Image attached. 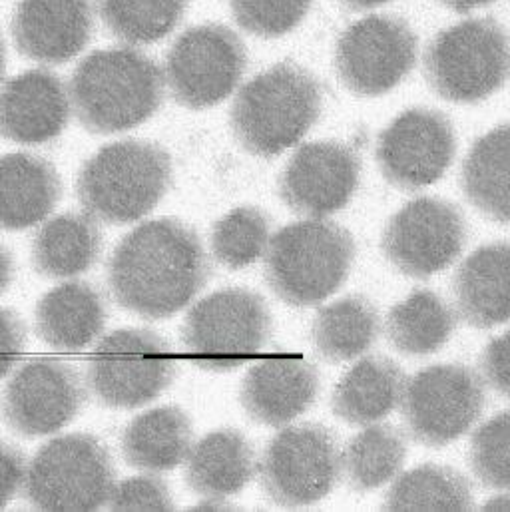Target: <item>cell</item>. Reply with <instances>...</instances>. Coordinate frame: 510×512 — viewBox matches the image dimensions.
<instances>
[{"instance_id": "cell-1", "label": "cell", "mask_w": 510, "mask_h": 512, "mask_svg": "<svg viewBox=\"0 0 510 512\" xmlns=\"http://www.w3.org/2000/svg\"><path fill=\"white\" fill-rule=\"evenodd\" d=\"M114 301L144 317L168 319L208 283L212 263L200 236L180 220H152L132 230L108 261Z\"/></svg>"}, {"instance_id": "cell-2", "label": "cell", "mask_w": 510, "mask_h": 512, "mask_svg": "<svg viewBox=\"0 0 510 512\" xmlns=\"http://www.w3.org/2000/svg\"><path fill=\"white\" fill-rule=\"evenodd\" d=\"M164 86V74L150 56L134 48L96 50L70 78V108L88 132L118 134L158 112Z\"/></svg>"}, {"instance_id": "cell-3", "label": "cell", "mask_w": 510, "mask_h": 512, "mask_svg": "<svg viewBox=\"0 0 510 512\" xmlns=\"http://www.w3.org/2000/svg\"><path fill=\"white\" fill-rule=\"evenodd\" d=\"M323 90L293 62L275 64L238 92L230 122L236 140L254 156L273 158L295 146L317 122Z\"/></svg>"}, {"instance_id": "cell-4", "label": "cell", "mask_w": 510, "mask_h": 512, "mask_svg": "<svg viewBox=\"0 0 510 512\" xmlns=\"http://www.w3.org/2000/svg\"><path fill=\"white\" fill-rule=\"evenodd\" d=\"M172 182V158L154 142L120 140L98 150L76 182L80 206L96 222L124 226L150 214Z\"/></svg>"}, {"instance_id": "cell-5", "label": "cell", "mask_w": 510, "mask_h": 512, "mask_svg": "<svg viewBox=\"0 0 510 512\" xmlns=\"http://www.w3.org/2000/svg\"><path fill=\"white\" fill-rule=\"evenodd\" d=\"M353 259L355 240L339 224L321 218L295 222L267 242L265 279L281 301L309 307L345 283Z\"/></svg>"}, {"instance_id": "cell-6", "label": "cell", "mask_w": 510, "mask_h": 512, "mask_svg": "<svg viewBox=\"0 0 510 512\" xmlns=\"http://www.w3.org/2000/svg\"><path fill=\"white\" fill-rule=\"evenodd\" d=\"M431 90L455 104H477L509 76V38L495 18H469L441 30L425 50Z\"/></svg>"}, {"instance_id": "cell-7", "label": "cell", "mask_w": 510, "mask_h": 512, "mask_svg": "<svg viewBox=\"0 0 510 512\" xmlns=\"http://www.w3.org/2000/svg\"><path fill=\"white\" fill-rule=\"evenodd\" d=\"M116 483L112 457L86 433L62 435L26 463L20 495L38 511H96Z\"/></svg>"}, {"instance_id": "cell-8", "label": "cell", "mask_w": 510, "mask_h": 512, "mask_svg": "<svg viewBox=\"0 0 510 512\" xmlns=\"http://www.w3.org/2000/svg\"><path fill=\"white\" fill-rule=\"evenodd\" d=\"M271 313L250 289H222L198 301L184 323V345L194 365L224 373L248 363L271 335Z\"/></svg>"}, {"instance_id": "cell-9", "label": "cell", "mask_w": 510, "mask_h": 512, "mask_svg": "<svg viewBox=\"0 0 510 512\" xmlns=\"http://www.w3.org/2000/svg\"><path fill=\"white\" fill-rule=\"evenodd\" d=\"M176 377L170 345L150 329H118L100 339L88 357L86 385L112 409L154 401Z\"/></svg>"}, {"instance_id": "cell-10", "label": "cell", "mask_w": 510, "mask_h": 512, "mask_svg": "<svg viewBox=\"0 0 510 512\" xmlns=\"http://www.w3.org/2000/svg\"><path fill=\"white\" fill-rule=\"evenodd\" d=\"M487 403L481 373L469 365H433L405 379L401 411L409 435L427 447H445L479 421Z\"/></svg>"}, {"instance_id": "cell-11", "label": "cell", "mask_w": 510, "mask_h": 512, "mask_svg": "<svg viewBox=\"0 0 510 512\" xmlns=\"http://www.w3.org/2000/svg\"><path fill=\"white\" fill-rule=\"evenodd\" d=\"M248 66L242 38L224 24H200L182 32L166 54L164 84L172 98L190 110L226 100Z\"/></svg>"}, {"instance_id": "cell-12", "label": "cell", "mask_w": 510, "mask_h": 512, "mask_svg": "<svg viewBox=\"0 0 510 512\" xmlns=\"http://www.w3.org/2000/svg\"><path fill=\"white\" fill-rule=\"evenodd\" d=\"M341 475L335 435L317 423L279 431L259 463L265 495L279 507H309L325 499Z\"/></svg>"}, {"instance_id": "cell-13", "label": "cell", "mask_w": 510, "mask_h": 512, "mask_svg": "<svg viewBox=\"0 0 510 512\" xmlns=\"http://www.w3.org/2000/svg\"><path fill=\"white\" fill-rule=\"evenodd\" d=\"M419 40L399 16L373 14L347 26L335 46V70L357 96H383L415 68Z\"/></svg>"}, {"instance_id": "cell-14", "label": "cell", "mask_w": 510, "mask_h": 512, "mask_svg": "<svg viewBox=\"0 0 510 512\" xmlns=\"http://www.w3.org/2000/svg\"><path fill=\"white\" fill-rule=\"evenodd\" d=\"M84 401V381L70 363L36 357L20 365L6 383L0 413L16 435L44 437L64 429L80 413Z\"/></svg>"}, {"instance_id": "cell-15", "label": "cell", "mask_w": 510, "mask_h": 512, "mask_svg": "<svg viewBox=\"0 0 510 512\" xmlns=\"http://www.w3.org/2000/svg\"><path fill=\"white\" fill-rule=\"evenodd\" d=\"M457 152L451 120L431 108H411L399 114L379 136L377 164L389 184L419 192L449 170Z\"/></svg>"}, {"instance_id": "cell-16", "label": "cell", "mask_w": 510, "mask_h": 512, "mask_svg": "<svg viewBox=\"0 0 510 512\" xmlns=\"http://www.w3.org/2000/svg\"><path fill=\"white\" fill-rule=\"evenodd\" d=\"M465 242L467 222L455 204L417 198L389 220L383 252L401 273L425 279L449 267Z\"/></svg>"}, {"instance_id": "cell-17", "label": "cell", "mask_w": 510, "mask_h": 512, "mask_svg": "<svg viewBox=\"0 0 510 512\" xmlns=\"http://www.w3.org/2000/svg\"><path fill=\"white\" fill-rule=\"evenodd\" d=\"M361 174L357 152L341 142L303 144L279 178V196L297 214L323 218L353 198Z\"/></svg>"}, {"instance_id": "cell-18", "label": "cell", "mask_w": 510, "mask_h": 512, "mask_svg": "<svg viewBox=\"0 0 510 512\" xmlns=\"http://www.w3.org/2000/svg\"><path fill=\"white\" fill-rule=\"evenodd\" d=\"M92 28L90 0H20L10 22L16 50L46 66L78 56L90 42Z\"/></svg>"}, {"instance_id": "cell-19", "label": "cell", "mask_w": 510, "mask_h": 512, "mask_svg": "<svg viewBox=\"0 0 510 512\" xmlns=\"http://www.w3.org/2000/svg\"><path fill=\"white\" fill-rule=\"evenodd\" d=\"M70 96L50 70H26L0 88V136L22 146L56 140L70 120Z\"/></svg>"}, {"instance_id": "cell-20", "label": "cell", "mask_w": 510, "mask_h": 512, "mask_svg": "<svg viewBox=\"0 0 510 512\" xmlns=\"http://www.w3.org/2000/svg\"><path fill=\"white\" fill-rule=\"evenodd\" d=\"M319 393L317 369L295 355H269L255 363L242 385L248 415L267 427H283L303 415Z\"/></svg>"}, {"instance_id": "cell-21", "label": "cell", "mask_w": 510, "mask_h": 512, "mask_svg": "<svg viewBox=\"0 0 510 512\" xmlns=\"http://www.w3.org/2000/svg\"><path fill=\"white\" fill-rule=\"evenodd\" d=\"M60 196V176L46 158L28 152L0 158V230L20 232L44 222Z\"/></svg>"}, {"instance_id": "cell-22", "label": "cell", "mask_w": 510, "mask_h": 512, "mask_svg": "<svg viewBox=\"0 0 510 512\" xmlns=\"http://www.w3.org/2000/svg\"><path fill=\"white\" fill-rule=\"evenodd\" d=\"M104 323V297L88 281L56 285L36 305V333L56 351L86 349L102 333Z\"/></svg>"}, {"instance_id": "cell-23", "label": "cell", "mask_w": 510, "mask_h": 512, "mask_svg": "<svg viewBox=\"0 0 510 512\" xmlns=\"http://www.w3.org/2000/svg\"><path fill=\"white\" fill-rule=\"evenodd\" d=\"M509 244L483 246L455 273L453 293L459 317L479 329L509 319Z\"/></svg>"}, {"instance_id": "cell-24", "label": "cell", "mask_w": 510, "mask_h": 512, "mask_svg": "<svg viewBox=\"0 0 510 512\" xmlns=\"http://www.w3.org/2000/svg\"><path fill=\"white\" fill-rule=\"evenodd\" d=\"M255 475L250 441L236 429H220L192 445L186 457V483L204 499L238 495Z\"/></svg>"}, {"instance_id": "cell-25", "label": "cell", "mask_w": 510, "mask_h": 512, "mask_svg": "<svg viewBox=\"0 0 510 512\" xmlns=\"http://www.w3.org/2000/svg\"><path fill=\"white\" fill-rule=\"evenodd\" d=\"M405 379L395 361L381 355L365 357L337 383L333 411L349 425L377 423L399 407Z\"/></svg>"}, {"instance_id": "cell-26", "label": "cell", "mask_w": 510, "mask_h": 512, "mask_svg": "<svg viewBox=\"0 0 510 512\" xmlns=\"http://www.w3.org/2000/svg\"><path fill=\"white\" fill-rule=\"evenodd\" d=\"M194 441L190 417L174 405L138 415L122 435V455L134 469L166 473L186 461Z\"/></svg>"}, {"instance_id": "cell-27", "label": "cell", "mask_w": 510, "mask_h": 512, "mask_svg": "<svg viewBox=\"0 0 510 512\" xmlns=\"http://www.w3.org/2000/svg\"><path fill=\"white\" fill-rule=\"evenodd\" d=\"M102 232L98 222L84 214H62L36 232L32 263L44 277H74L88 271L100 256Z\"/></svg>"}, {"instance_id": "cell-28", "label": "cell", "mask_w": 510, "mask_h": 512, "mask_svg": "<svg viewBox=\"0 0 510 512\" xmlns=\"http://www.w3.org/2000/svg\"><path fill=\"white\" fill-rule=\"evenodd\" d=\"M379 329L377 307L363 295H349L317 311L311 339L319 357L329 363H343L369 351Z\"/></svg>"}, {"instance_id": "cell-29", "label": "cell", "mask_w": 510, "mask_h": 512, "mask_svg": "<svg viewBox=\"0 0 510 512\" xmlns=\"http://www.w3.org/2000/svg\"><path fill=\"white\" fill-rule=\"evenodd\" d=\"M455 327V311L431 289H415L389 311L385 321L389 341L409 357L439 351L451 339Z\"/></svg>"}, {"instance_id": "cell-30", "label": "cell", "mask_w": 510, "mask_h": 512, "mask_svg": "<svg viewBox=\"0 0 510 512\" xmlns=\"http://www.w3.org/2000/svg\"><path fill=\"white\" fill-rule=\"evenodd\" d=\"M463 190L487 218L509 224V124L473 144L463 166Z\"/></svg>"}, {"instance_id": "cell-31", "label": "cell", "mask_w": 510, "mask_h": 512, "mask_svg": "<svg viewBox=\"0 0 510 512\" xmlns=\"http://www.w3.org/2000/svg\"><path fill=\"white\" fill-rule=\"evenodd\" d=\"M407 439L391 425H373L349 441L341 469L349 489L367 493L395 479L405 463Z\"/></svg>"}, {"instance_id": "cell-32", "label": "cell", "mask_w": 510, "mask_h": 512, "mask_svg": "<svg viewBox=\"0 0 510 512\" xmlns=\"http://www.w3.org/2000/svg\"><path fill=\"white\" fill-rule=\"evenodd\" d=\"M383 507L387 511H471L473 491L459 471L423 465L395 481Z\"/></svg>"}, {"instance_id": "cell-33", "label": "cell", "mask_w": 510, "mask_h": 512, "mask_svg": "<svg viewBox=\"0 0 510 512\" xmlns=\"http://www.w3.org/2000/svg\"><path fill=\"white\" fill-rule=\"evenodd\" d=\"M190 0H96L106 30L126 44H152L184 18Z\"/></svg>"}, {"instance_id": "cell-34", "label": "cell", "mask_w": 510, "mask_h": 512, "mask_svg": "<svg viewBox=\"0 0 510 512\" xmlns=\"http://www.w3.org/2000/svg\"><path fill=\"white\" fill-rule=\"evenodd\" d=\"M269 242V218L254 206H242L214 224L212 254L230 267L242 269L265 254Z\"/></svg>"}, {"instance_id": "cell-35", "label": "cell", "mask_w": 510, "mask_h": 512, "mask_svg": "<svg viewBox=\"0 0 510 512\" xmlns=\"http://www.w3.org/2000/svg\"><path fill=\"white\" fill-rule=\"evenodd\" d=\"M510 417L509 411L487 421L473 435L471 467L477 479L495 491H507L510 483Z\"/></svg>"}, {"instance_id": "cell-36", "label": "cell", "mask_w": 510, "mask_h": 512, "mask_svg": "<svg viewBox=\"0 0 510 512\" xmlns=\"http://www.w3.org/2000/svg\"><path fill=\"white\" fill-rule=\"evenodd\" d=\"M313 0H230L236 22L259 38H279L295 30Z\"/></svg>"}, {"instance_id": "cell-37", "label": "cell", "mask_w": 510, "mask_h": 512, "mask_svg": "<svg viewBox=\"0 0 510 512\" xmlns=\"http://www.w3.org/2000/svg\"><path fill=\"white\" fill-rule=\"evenodd\" d=\"M112 511H172L174 501L160 477L144 475L114 483L108 503Z\"/></svg>"}, {"instance_id": "cell-38", "label": "cell", "mask_w": 510, "mask_h": 512, "mask_svg": "<svg viewBox=\"0 0 510 512\" xmlns=\"http://www.w3.org/2000/svg\"><path fill=\"white\" fill-rule=\"evenodd\" d=\"M26 347V325L18 313L0 307V379L14 371Z\"/></svg>"}, {"instance_id": "cell-39", "label": "cell", "mask_w": 510, "mask_h": 512, "mask_svg": "<svg viewBox=\"0 0 510 512\" xmlns=\"http://www.w3.org/2000/svg\"><path fill=\"white\" fill-rule=\"evenodd\" d=\"M24 453L0 439V509H4L22 491L26 473Z\"/></svg>"}, {"instance_id": "cell-40", "label": "cell", "mask_w": 510, "mask_h": 512, "mask_svg": "<svg viewBox=\"0 0 510 512\" xmlns=\"http://www.w3.org/2000/svg\"><path fill=\"white\" fill-rule=\"evenodd\" d=\"M483 373L481 377L489 383L497 393H509V333L491 341V345L483 353Z\"/></svg>"}, {"instance_id": "cell-41", "label": "cell", "mask_w": 510, "mask_h": 512, "mask_svg": "<svg viewBox=\"0 0 510 512\" xmlns=\"http://www.w3.org/2000/svg\"><path fill=\"white\" fill-rule=\"evenodd\" d=\"M14 279V257L8 248L0 246V295L10 287Z\"/></svg>"}, {"instance_id": "cell-42", "label": "cell", "mask_w": 510, "mask_h": 512, "mask_svg": "<svg viewBox=\"0 0 510 512\" xmlns=\"http://www.w3.org/2000/svg\"><path fill=\"white\" fill-rule=\"evenodd\" d=\"M437 2L443 4L449 10H455V12H471L475 8L489 6V4H493L497 0H437Z\"/></svg>"}, {"instance_id": "cell-43", "label": "cell", "mask_w": 510, "mask_h": 512, "mask_svg": "<svg viewBox=\"0 0 510 512\" xmlns=\"http://www.w3.org/2000/svg\"><path fill=\"white\" fill-rule=\"evenodd\" d=\"M337 2L351 10H367V8H377L381 4H387L391 0H337Z\"/></svg>"}, {"instance_id": "cell-44", "label": "cell", "mask_w": 510, "mask_h": 512, "mask_svg": "<svg viewBox=\"0 0 510 512\" xmlns=\"http://www.w3.org/2000/svg\"><path fill=\"white\" fill-rule=\"evenodd\" d=\"M226 509H234L232 505L226 503V499H206L194 511H226Z\"/></svg>"}, {"instance_id": "cell-45", "label": "cell", "mask_w": 510, "mask_h": 512, "mask_svg": "<svg viewBox=\"0 0 510 512\" xmlns=\"http://www.w3.org/2000/svg\"><path fill=\"white\" fill-rule=\"evenodd\" d=\"M491 509H495V511H509V497L503 495L501 499L489 501V503L485 505V511H491Z\"/></svg>"}, {"instance_id": "cell-46", "label": "cell", "mask_w": 510, "mask_h": 512, "mask_svg": "<svg viewBox=\"0 0 510 512\" xmlns=\"http://www.w3.org/2000/svg\"><path fill=\"white\" fill-rule=\"evenodd\" d=\"M4 70H6V48H4V40L0 36V80L4 76Z\"/></svg>"}]
</instances>
